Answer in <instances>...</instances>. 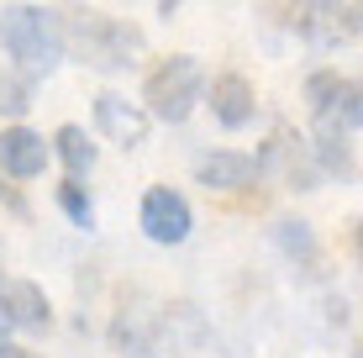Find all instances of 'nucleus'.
Listing matches in <instances>:
<instances>
[{
    "label": "nucleus",
    "instance_id": "f257e3e1",
    "mask_svg": "<svg viewBox=\"0 0 363 358\" xmlns=\"http://www.w3.org/2000/svg\"><path fill=\"white\" fill-rule=\"evenodd\" d=\"M58 21H64V53H74L79 64H90L100 74L127 69L143 53V32L121 27V21L100 16V11H58Z\"/></svg>",
    "mask_w": 363,
    "mask_h": 358
},
{
    "label": "nucleus",
    "instance_id": "f03ea898",
    "mask_svg": "<svg viewBox=\"0 0 363 358\" xmlns=\"http://www.w3.org/2000/svg\"><path fill=\"white\" fill-rule=\"evenodd\" d=\"M0 47L27 74H53L64 58V21L43 6H0Z\"/></svg>",
    "mask_w": 363,
    "mask_h": 358
},
{
    "label": "nucleus",
    "instance_id": "7ed1b4c3",
    "mask_svg": "<svg viewBox=\"0 0 363 358\" xmlns=\"http://www.w3.org/2000/svg\"><path fill=\"white\" fill-rule=\"evenodd\" d=\"M143 101H147V116H153V121H169V127H179V121L190 116L200 101H206V69H200L190 53L164 58V64L147 74Z\"/></svg>",
    "mask_w": 363,
    "mask_h": 358
},
{
    "label": "nucleus",
    "instance_id": "20e7f679",
    "mask_svg": "<svg viewBox=\"0 0 363 358\" xmlns=\"http://www.w3.org/2000/svg\"><path fill=\"white\" fill-rule=\"evenodd\" d=\"M158 337H164L169 358H227L221 337L211 332V322L200 316V306L190 301H169L158 311Z\"/></svg>",
    "mask_w": 363,
    "mask_h": 358
},
{
    "label": "nucleus",
    "instance_id": "39448f33",
    "mask_svg": "<svg viewBox=\"0 0 363 358\" xmlns=\"http://www.w3.org/2000/svg\"><path fill=\"white\" fill-rule=\"evenodd\" d=\"M195 227V211L190 201H184L179 190H169V184H153V190L143 195V232L153 242H164V248H174V242H184Z\"/></svg>",
    "mask_w": 363,
    "mask_h": 358
},
{
    "label": "nucleus",
    "instance_id": "423d86ee",
    "mask_svg": "<svg viewBox=\"0 0 363 358\" xmlns=\"http://www.w3.org/2000/svg\"><path fill=\"white\" fill-rule=\"evenodd\" d=\"M48 158H53V142L43 132L21 127V121L0 127V174L6 179H37L48 169Z\"/></svg>",
    "mask_w": 363,
    "mask_h": 358
},
{
    "label": "nucleus",
    "instance_id": "0eeeda50",
    "mask_svg": "<svg viewBox=\"0 0 363 358\" xmlns=\"http://www.w3.org/2000/svg\"><path fill=\"white\" fill-rule=\"evenodd\" d=\"M258 169L279 174V184H295V190H316V179H321V164H311L306 138H290V132L269 138V147L258 153Z\"/></svg>",
    "mask_w": 363,
    "mask_h": 358
},
{
    "label": "nucleus",
    "instance_id": "6e6552de",
    "mask_svg": "<svg viewBox=\"0 0 363 358\" xmlns=\"http://www.w3.org/2000/svg\"><path fill=\"white\" fill-rule=\"evenodd\" d=\"M48 295L32 279H0V337L6 332H37L48 327Z\"/></svg>",
    "mask_w": 363,
    "mask_h": 358
},
{
    "label": "nucleus",
    "instance_id": "1a4fd4ad",
    "mask_svg": "<svg viewBox=\"0 0 363 358\" xmlns=\"http://www.w3.org/2000/svg\"><path fill=\"white\" fill-rule=\"evenodd\" d=\"M147 121H153V116H147L143 106H132L127 95H116V90H100L95 95V127L106 132L111 142L137 147V142L147 138Z\"/></svg>",
    "mask_w": 363,
    "mask_h": 358
},
{
    "label": "nucleus",
    "instance_id": "9d476101",
    "mask_svg": "<svg viewBox=\"0 0 363 358\" xmlns=\"http://www.w3.org/2000/svg\"><path fill=\"white\" fill-rule=\"evenodd\" d=\"M206 95H211V116L227 132H242L247 121L258 116V95H253V84H247L242 74H216Z\"/></svg>",
    "mask_w": 363,
    "mask_h": 358
},
{
    "label": "nucleus",
    "instance_id": "9b49d317",
    "mask_svg": "<svg viewBox=\"0 0 363 358\" xmlns=\"http://www.w3.org/2000/svg\"><path fill=\"white\" fill-rule=\"evenodd\" d=\"M253 174H258V158L237 153V147H216L195 164V179L206 190H242V184H253Z\"/></svg>",
    "mask_w": 363,
    "mask_h": 358
},
{
    "label": "nucleus",
    "instance_id": "f8f14e48",
    "mask_svg": "<svg viewBox=\"0 0 363 358\" xmlns=\"http://www.w3.org/2000/svg\"><path fill=\"white\" fill-rule=\"evenodd\" d=\"M111 337H116L121 353L153 358V353H158V311H143V301L121 306V311H116V327H111Z\"/></svg>",
    "mask_w": 363,
    "mask_h": 358
},
{
    "label": "nucleus",
    "instance_id": "ddd939ff",
    "mask_svg": "<svg viewBox=\"0 0 363 358\" xmlns=\"http://www.w3.org/2000/svg\"><path fill=\"white\" fill-rule=\"evenodd\" d=\"M53 153L64 158V169L74 179H84L95 169V158H100V147L84 138V127H58V138H53Z\"/></svg>",
    "mask_w": 363,
    "mask_h": 358
},
{
    "label": "nucleus",
    "instance_id": "4468645a",
    "mask_svg": "<svg viewBox=\"0 0 363 358\" xmlns=\"http://www.w3.org/2000/svg\"><path fill=\"white\" fill-rule=\"evenodd\" d=\"M321 121H332V127L342 132H363V84L358 79H342L332 95V106L321 111Z\"/></svg>",
    "mask_w": 363,
    "mask_h": 358
},
{
    "label": "nucleus",
    "instance_id": "2eb2a0df",
    "mask_svg": "<svg viewBox=\"0 0 363 358\" xmlns=\"http://www.w3.org/2000/svg\"><path fill=\"white\" fill-rule=\"evenodd\" d=\"M27 111H32V74L0 69V116H6V121H21Z\"/></svg>",
    "mask_w": 363,
    "mask_h": 358
},
{
    "label": "nucleus",
    "instance_id": "dca6fc26",
    "mask_svg": "<svg viewBox=\"0 0 363 358\" xmlns=\"http://www.w3.org/2000/svg\"><path fill=\"white\" fill-rule=\"evenodd\" d=\"M316 158H321V169L337 179H347L353 174V153H347V142H342V127H332V121H321V142H316Z\"/></svg>",
    "mask_w": 363,
    "mask_h": 358
},
{
    "label": "nucleus",
    "instance_id": "f3484780",
    "mask_svg": "<svg viewBox=\"0 0 363 358\" xmlns=\"http://www.w3.org/2000/svg\"><path fill=\"white\" fill-rule=\"evenodd\" d=\"M58 211H64L74 227H84V232L95 227V201H90V190H84V184L74 179V174L58 184Z\"/></svg>",
    "mask_w": 363,
    "mask_h": 358
},
{
    "label": "nucleus",
    "instance_id": "a211bd4d",
    "mask_svg": "<svg viewBox=\"0 0 363 358\" xmlns=\"http://www.w3.org/2000/svg\"><path fill=\"white\" fill-rule=\"evenodd\" d=\"M274 237H279V248H284V253H295V258H316V237H311L306 221H279V227H274Z\"/></svg>",
    "mask_w": 363,
    "mask_h": 358
},
{
    "label": "nucleus",
    "instance_id": "6ab92c4d",
    "mask_svg": "<svg viewBox=\"0 0 363 358\" xmlns=\"http://www.w3.org/2000/svg\"><path fill=\"white\" fill-rule=\"evenodd\" d=\"M337 84H342V79H337V74H332V69H321V74H311V79H306V106H311V111H316V116H321V111H327V106H332V95H337Z\"/></svg>",
    "mask_w": 363,
    "mask_h": 358
},
{
    "label": "nucleus",
    "instance_id": "aec40b11",
    "mask_svg": "<svg viewBox=\"0 0 363 358\" xmlns=\"http://www.w3.org/2000/svg\"><path fill=\"white\" fill-rule=\"evenodd\" d=\"M0 358H32L27 348H16V342H6V337H0Z\"/></svg>",
    "mask_w": 363,
    "mask_h": 358
},
{
    "label": "nucleus",
    "instance_id": "412c9836",
    "mask_svg": "<svg viewBox=\"0 0 363 358\" xmlns=\"http://www.w3.org/2000/svg\"><path fill=\"white\" fill-rule=\"evenodd\" d=\"M179 11V0H158V16H174Z\"/></svg>",
    "mask_w": 363,
    "mask_h": 358
},
{
    "label": "nucleus",
    "instance_id": "4be33fe9",
    "mask_svg": "<svg viewBox=\"0 0 363 358\" xmlns=\"http://www.w3.org/2000/svg\"><path fill=\"white\" fill-rule=\"evenodd\" d=\"M358 253H363V221H358Z\"/></svg>",
    "mask_w": 363,
    "mask_h": 358
}]
</instances>
